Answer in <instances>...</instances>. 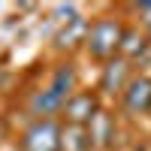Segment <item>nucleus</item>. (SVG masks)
I'll use <instances>...</instances> for the list:
<instances>
[{
  "mask_svg": "<svg viewBox=\"0 0 151 151\" xmlns=\"http://www.w3.org/2000/svg\"><path fill=\"white\" fill-rule=\"evenodd\" d=\"M27 148L30 151H55L58 148V130L52 121H42L27 133Z\"/></svg>",
  "mask_w": 151,
  "mask_h": 151,
  "instance_id": "f257e3e1",
  "label": "nucleus"
},
{
  "mask_svg": "<svg viewBox=\"0 0 151 151\" xmlns=\"http://www.w3.org/2000/svg\"><path fill=\"white\" fill-rule=\"evenodd\" d=\"M115 45H118V27L112 21H100L97 27L91 30V48H94V55H109Z\"/></svg>",
  "mask_w": 151,
  "mask_h": 151,
  "instance_id": "f03ea898",
  "label": "nucleus"
},
{
  "mask_svg": "<svg viewBox=\"0 0 151 151\" xmlns=\"http://www.w3.org/2000/svg\"><path fill=\"white\" fill-rule=\"evenodd\" d=\"M148 103H151V82H136L127 94V106L142 112V109H148Z\"/></svg>",
  "mask_w": 151,
  "mask_h": 151,
  "instance_id": "7ed1b4c3",
  "label": "nucleus"
},
{
  "mask_svg": "<svg viewBox=\"0 0 151 151\" xmlns=\"http://www.w3.org/2000/svg\"><path fill=\"white\" fill-rule=\"evenodd\" d=\"M67 109H70V115H73L76 121H85V118H91V112H94V103H91V97H82L79 103H70Z\"/></svg>",
  "mask_w": 151,
  "mask_h": 151,
  "instance_id": "20e7f679",
  "label": "nucleus"
}]
</instances>
